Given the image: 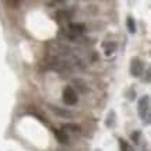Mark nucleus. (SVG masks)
<instances>
[{"label":"nucleus","mask_w":151,"mask_h":151,"mask_svg":"<svg viewBox=\"0 0 151 151\" xmlns=\"http://www.w3.org/2000/svg\"><path fill=\"white\" fill-rule=\"evenodd\" d=\"M139 115L140 118L144 120L146 119V123H150V97L146 95L144 98H141L140 102H139Z\"/></svg>","instance_id":"f257e3e1"},{"label":"nucleus","mask_w":151,"mask_h":151,"mask_svg":"<svg viewBox=\"0 0 151 151\" xmlns=\"http://www.w3.org/2000/svg\"><path fill=\"white\" fill-rule=\"evenodd\" d=\"M63 99L67 105H76L77 101H78V97H77V92L71 86H66L65 90H63Z\"/></svg>","instance_id":"f03ea898"},{"label":"nucleus","mask_w":151,"mask_h":151,"mask_svg":"<svg viewBox=\"0 0 151 151\" xmlns=\"http://www.w3.org/2000/svg\"><path fill=\"white\" fill-rule=\"evenodd\" d=\"M86 31V25L81 24V22H70L69 24V31L67 32L74 35V37H81Z\"/></svg>","instance_id":"7ed1b4c3"},{"label":"nucleus","mask_w":151,"mask_h":151,"mask_svg":"<svg viewBox=\"0 0 151 151\" xmlns=\"http://www.w3.org/2000/svg\"><path fill=\"white\" fill-rule=\"evenodd\" d=\"M143 70H144V66L141 63L140 59H133L132 60V67H130V71H132V74L134 76V77H140L143 74Z\"/></svg>","instance_id":"20e7f679"},{"label":"nucleus","mask_w":151,"mask_h":151,"mask_svg":"<svg viewBox=\"0 0 151 151\" xmlns=\"http://www.w3.org/2000/svg\"><path fill=\"white\" fill-rule=\"evenodd\" d=\"M50 109H52L58 116H62V118H71V116H73V112H70L69 109L59 108V106H55V105H50Z\"/></svg>","instance_id":"39448f33"},{"label":"nucleus","mask_w":151,"mask_h":151,"mask_svg":"<svg viewBox=\"0 0 151 151\" xmlns=\"http://www.w3.org/2000/svg\"><path fill=\"white\" fill-rule=\"evenodd\" d=\"M53 134L58 137V140H59L60 143H70V139H69V136L66 134V132H63V130L53 129Z\"/></svg>","instance_id":"423d86ee"},{"label":"nucleus","mask_w":151,"mask_h":151,"mask_svg":"<svg viewBox=\"0 0 151 151\" xmlns=\"http://www.w3.org/2000/svg\"><path fill=\"white\" fill-rule=\"evenodd\" d=\"M104 49H105V55H112L115 50H116V43L115 42H104L102 43Z\"/></svg>","instance_id":"0eeeda50"},{"label":"nucleus","mask_w":151,"mask_h":151,"mask_svg":"<svg viewBox=\"0 0 151 151\" xmlns=\"http://www.w3.org/2000/svg\"><path fill=\"white\" fill-rule=\"evenodd\" d=\"M62 129H63V132H66V130H70V132H74V133H80L81 132V127L76 123H66L63 124Z\"/></svg>","instance_id":"6e6552de"},{"label":"nucleus","mask_w":151,"mask_h":151,"mask_svg":"<svg viewBox=\"0 0 151 151\" xmlns=\"http://www.w3.org/2000/svg\"><path fill=\"white\" fill-rule=\"evenodd\" d=\"M126 25H127V29H129L130 34L136 32V22L132 17H127V21H126Z\"/></svg>","instance_id":"1a4fd4ad"},{"label":"nucleus","mask_w":151,"mask_h":151,"mask_svg":"<svg viewBox=\"0 0 151 151\" xmlns=\"http://www.w3.org/2000/svg\"><path fill=\"white\" fill-rule=\"evenodd\" d=\"M74 84H76V87L80 90L81 92H86L87 91V87H86V83L83 80H80V78H77V80H74Z\"/></svg>","instance_id":"9d476101"},{"label":"nucleus","mask_w":151,"mask_h":151,"mask_svg":"<svg viewBox=\"0 0 151 151\" xmlns=\"http://www.w3.org/2000/svg\"><path fill=\"white\" fill-rule=\"evenodd\" d=\"M7 4L9 6H20V3H18V1H7Z\"/></svg>","instance_id":"9b49d317"}]
</instances>
